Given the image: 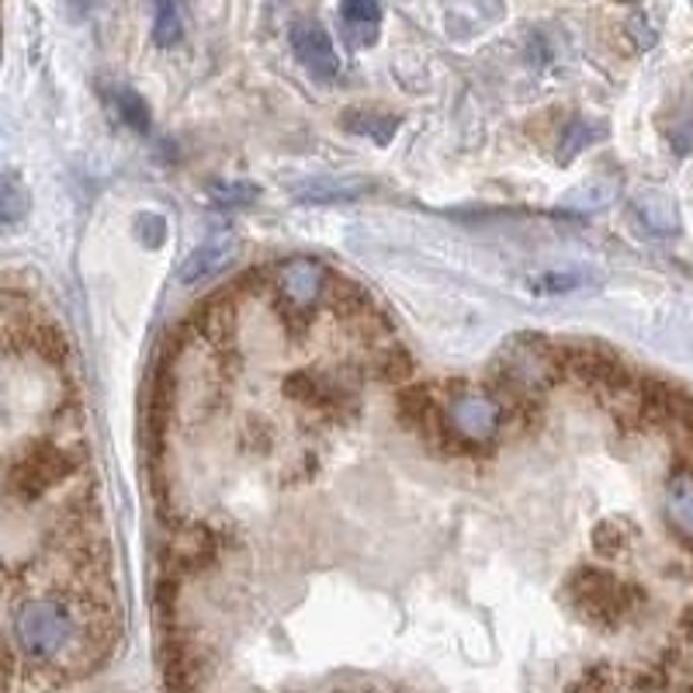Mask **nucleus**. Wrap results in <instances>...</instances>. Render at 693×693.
<instances>
[{"mask_svg":"<svg viewBox=\"0 0 693 693\" xmlns=\"http://www.w3.org/2000/svg\"><path fill=\"white\" fill-rule=\"evenodd\" d=\"M593 544L600 548V552L617 555V552H625V548H628V535H625V527H620V524H600L596 535H593Z\"/></svg>","mask_w":693,"mask_h":693,"instance_id":"412c9836","label":"nucleus"},{"mask_svg":"<svg viewBox=\"0 0 693 693\" xmlns=\"http://www.w3.org/2000/svg\"><path fill=\"white\" fill-rule=\"evenodd\" d=\"M344 25L354 46H371L382 28V0H344Z\"/></svg>","mask_w":693,"mask_h":693,"instance_id":"9b49d317","label":"nucleus"},{"mask_svg":"<svg viewBox=\"0 0 693 693\" xmlns=\"http://www.w3.org/2000/svg\"><path fill=\"white\" fill-rule=\"evenodd\" d=\"M181 11H177V0H156V17H153V42L159 49H174L181 42Z\"/></svg>","mask_w":693,"mask_h":693,"instance_id":"4468645a","label":"nucleus"},{"mask_svg":"<svg viewBox=\"0 0 693 693\" xmlns=\"http://www.w3.org/2000/svg\"><path fill=\"white\" fill-rule=\"evenodd\" d=\"M634 211L642 226L655 236H677L680 233V211L677 202H672V194L663 188H645L634 194Z\"/></svg>","mask_w":693,"mask_h":693,"instance_id":"9d476101","label":"nucleus"},{"mask_svg":"<svg viewBox=\"0 0 693 693\" xmlns=\"http://www.w3.org/2000/svg\"><path fill=\"white\" fill-rule=\"evenodd\" d=\"M371 184L364 181H336V184H319V188H301L298 198L306 202H344V198H358Z\"/></svg>","mask_w":693,"mask_h":693,"instance_id":"a211bd4d","label":"nucleus"},{"mask_svg":"<svg viewBox=\"0 0 693 693\" xmlns=\"http://www.w3.org/2000/svg\"><path fill=\"white\" fill-rule=\"evenodd\" d=\"M274 301L281 312V323L292 333H301L312 326V319L323 312L330 301L333 274L316 257H288L271 271Z\"/></svg>","mask_w":693,"mask_h":693,"instance_id":"20e7f679","label":"nucleus"},{"mask_svg":"<svg viewBox=\"0 0 693 693\" xmlns=\"http://www.w3.org/2000/svg\"><path fill=\"white\" fill-rule=\"evenodd\" d=\"M410 416L423 434L437 437L454 451H486L500 444L521 423L527 406L506 393L478 385L451 388H416L410 393Z\"/></svg>","mask_w":693,"mask_h":693,"instance_id":"f03ea898","label":"nucleus"},{"mask_svg":"<svg viewBox=\"0 0 693 693\" xmlns=\"http://www.w3.org/2000/svg\"><path fill=\"white\" fill-rule=\"evenodd\" d=\"M292 49H295L298 63L306 66L309 74H316L319 80H333L341 74V56H336L330 31L319 22H298L292 28Z\"/></svg>","mask_w":693,"mask_h":693,"instance_id":"6e6552de","label":"nucleus"},{"mask_svg":"<svg viewBox=\"0 0 693 693\" xmlns=\"http://www.w3.org/2000/svg\"><path fill=\"white\" fill-rule=\"evenodd\" d=\"M586 284L582 274H538L530 278V288L538 295H565V292H579Z\"/></svg>","mask_w":693,"mask_h":693,"instance_id":"6ab92c4d","label":"nucleus"},{"mask_svg":"<svg viewBox=\"0 0 693 693\" xmlns=\"http://www.w3.org/2000/svg\"><path fill=\"white\" fill-rule=\"evenodd\" d=\"M74 469H77V454H69L66 444L35 440L31 448H25L22 458H14L8 465L4 486L14 503H35L56 483H63Z\"/></svg>","mask_w":693,"mask_h":693,"instance_id":"423d86ee","label":"nucleus"},{"mask_svg":"<svg viewBox=\"0 0 693 693\" xmlns=\"http://www.w3.org/2000/svg\"><path fill=\"white\" fill-rule=\"evenodd\" d=\"M208 194H211V202L222 208H243V205L257 202L260 188L246 184V181H226V184H208Z\"/></svg>","mask_w":693,"mask_h":693,"instance_id":"dca6fc26","label":"nucleus"},{"mask_svg":"<svg viewBox=\"0 0 693 693\" xmlns=\"http://www.w3.org/2000/svg\"><path fill=\"white\" fill-rule=\"evenodd\" d=\"M243 251V240L233 233V229H222V233L208 236L205 243L194 246V254L181 264V271H177V278H181L184 288H194V284H205L211 278H219L222 271L233 268V260L240 257Z\"/></svg>","mask_w":693,"mask_h":693,"instance_id":"0eeeda50","label":"nucleus"},{"mask_svg":"<svg viewBox=\"0 0 693 693\" xmlns=\"http://www.w3.org/2000/svg\"><path fill=\"white\" fill-rule=\"evenodd\" d=\"M344 129L354 132V136L375 139L378 146H385V142H393V136L399 132V118L388 115V112H361V108H350V112H344Z\"/></svg>","mask_w":693,"mask_h":693,"instance_id":"ddd939ff","label":"nucleus"},{"mask_svg":"<svg viewBox=\"0 0 693 693\" xmlns=\"http://www.w3.org/2000/svg\"><path fill=\"white\" fill-rule=\"evenodd\" d=\"M663 513L672 535L693 544V469H677L666 478Z\"/></svg>","mask_w":693,"mask_h":693,"instance_id":"1a4fd4ad","label":"nucleus"},{"mask_svg":"<svg viewBox=\"0 0 693 693\" xmlns=\"http://www.w3.org/2000/svg\"><path fill=\"white\" fill-rule=\"evenodd\" d=\"M136 236L142 240V246L156 251V246L167 240V219L153 216V211H142V216L136 219Z\"/></svg>","mask_w":693,"mask_h":693,"instance_id":"aec40b11","label":"nucleus"},{"mask_svg":"<svg viewBox=\"0 0 693 693\" xmlns=\"http://www.w3.org/2000/svg\"><path fill=\"white\" fill-rule=\"evenodd\" d=\"M568 593L579 614L596 628H617L620 620H628L634 614L638 603L645 600V593L638 586H628L614 579L607 568H582L568 582Z\"/></svg>","mask_w":693,"mask_h":693,"instance_id":"39448f33","label":"nucleus"},{"mask_svg":"<svg viewBox=\"0 0 693 693\" xmlns=\"http://www.w3.org/2000/svg\"><path fill=\"white\" fill-rule=\"evenodd\" d=\"M0 216H4L8 229H14L17 222L28 216V194H25V188H22V181H17L14 170H8L4 184H0Z\"/></svg>","mask_w":693,"mask_h":693,"instance_id":"2eb2a0df","label":"nucleus"},{"mask_svg":"<svg viewBox=\"0 0 693 693\" xmlns=\"http://www.w3.org/2000/svg\"><path fill=\"white\" fill-rule=\"evenodd\" d=\"M211 555H216V538H211L202 524L177 530L170 541V562H181L184 568H198Z\"/></svg>","mask_w":693,"mask_h":693,"instance_id":"f8f14e48","label":"nucleus"},{"mask_svg":"<svg viewBox=\"0 0 693 693\" xmlns=\"http://www.w3.org/2000/svg\"><path fill=\"white\" fill-rule=\"evenodd\" d=\"M115 645L108 607L74 590L8 593V666L87 672Z\"/></svg>","mask_w":693,"mask_h":693,"instance_id":"f257e3e1","label":"nucleus"},{"mask_svg":"<svg viewBox=\"0 0 693 693\" xmlns=\"http://www.w3.org/2000/svg\"><path fill=\"white\" fill-rule=\"evenodd\" d=\"M593 132H596V129L590 126V121H573V129H568V132H565V139H568V146L562 150V159H568V156H573V153H576L579 146H590V142H593L590 136H593Z\"/></svg>","mask_w":693,"mask_h":693,"instance_id":"4be33fe9","label":"nucleus"},{"mask_svg":"<svg viewBox=\"0 0 693 693\" xmlns=\"http://www.w3.org/2000/svg\"><path fill=\"white\" fill-rule=\"evenodd\" d=\"M562 350L552 347L538 333H517L500 347L492 361V375L500 378L503 393L527 406V399L541 396L548 385L562 378Z\"/></svg>","mask_w":693,"mask_h":693,"instance_id":"7ed1b4c3","label":"nucleus"},{"mask_svg":"<svg viewBox=\"0 0 693 693\" xmlns=\"http://www.w3.org/2000/svg\"><path fill=\"white\" fill-rule=\"evenodd\" d=\"M115 108L118 115L126 118V126L136 129V132H150V108H146V101H142L136 91H115Z\"/></svg>","mask_w":693,"mask_h":693,"instance_id":"f3484780","label":"nucleus"}]
</instances>
